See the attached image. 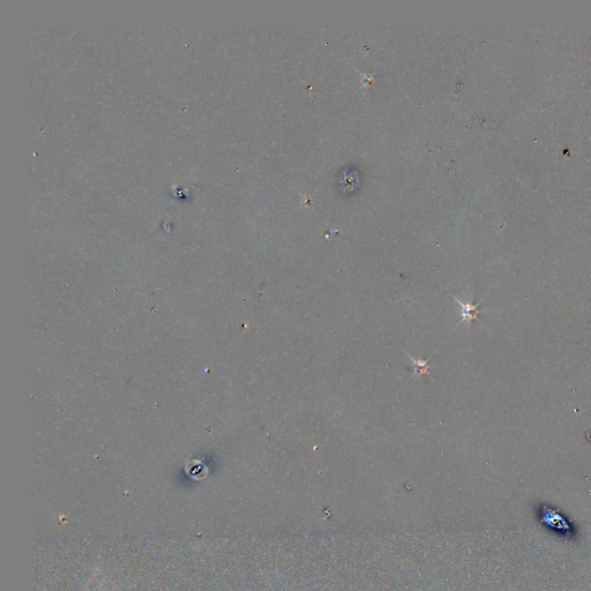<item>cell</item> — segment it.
I'll return each instance as SVG.
<instances>
[{
    "mask_svg": "<svg viewBox=\"0 0 591 591\" xmlns=\"http://www.w3.org/2000/svg\"><path fill=\"white\" fill-rule=\"evenodd\" d=\"M537 514L540 523L546 529L551 530L553 534L567 538H573L576 535L574 524L572 523L569 519H567L565 515L558 512L556 508L542 503L538 506Z\"/></svg>",
    "mask_w": 591,
    "mask_h": 591,
    "instance_id": "1",
    "label": "cell"
},
{
    "mask_svg": "<svg viewBox=\"0 0 591 591\" xmlns=\"http://www.w3.org/2000/svg\"><path fill=\"white\" fill-rule=\"evenodd\" d=\"M454 299H455L456 303L462 308V320L459 322V324L463 321L471 322V321H474V320L477 319L478 314L480 313V310L478 309V306L480 305V303H482V300L478 301L477 304H470V303H463V301L457 299L456 297Z\"/></svg>",
    "mask_w": 591,
    "mask_h": 591,
    "instance_id": "2",
    "label": "cell"
},
{
    "mask_svg": "<svg viewBox=\"0 0 591 591\" xmlns=\"http://www.w3.org/2000/svg\"><path fill=\"white\" fill-rule=\"evenodd\" d=\"M405 355H406L407 358H409L412 363H414V375H412V378L421 377V375L429 373V371L431 369L430 359L432 358V356H431L430 358H427L426 360H421V359H415L414 357L407 355L406 352H405Z\"/></svg>",
    "mask_w": 591,
    "mask_h": 591,
    "instance_id": "3",
    "label": "cell"
}]
</instances>
